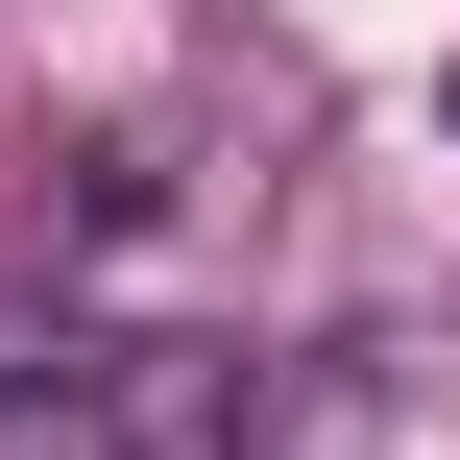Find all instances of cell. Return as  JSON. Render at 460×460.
Masks as SVG:
<instances>
[{
    "mask_svg": "<svg viewBox=\"0 0 460 460\" xmlns=\"http://www.w3.org/2000/svg\"><path fill=\"white\" fill-rule=\"evenodd\" d=\"M146 218H170V170H146V146H24V243H49V267H121Z\"/></svg>",
    "mask_w": 460,
    "mask_h": 460,
    "instance_id": "3",
    "label": "cell"
},
{
    "mask_svg": "<svg viewBox=\"0 0 460 460\" xmlns=\"http://www.w3.org/2000/svg\"><path fill=\"white\" fill-rule=\"evenodd\" d=\"M364 437H388V364H364V340L243 364V460H364Z\"/></svg>",
    "mask_w": 460,
    "mask_h": 460,
    "instance_id": "2",
    "label": "cell"
},
{
    "mask_svg": "<svg viewBox=\"0 0 460 460\" xmlns=\"http://www.w3.org/2000/svg\"><path fill=\"white\" fill-rule=\"evenodd\" d=\"M0 460H243V340H0Z\"/></svg>",
    "mask_w": 460,
    "mask_h": 460,
    "instance_id": "1",
    "label": "cell"
}]
</instances>
